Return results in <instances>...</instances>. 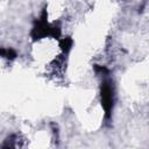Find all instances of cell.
<instances>
[{"label":"cell","mask_w":149,"mask_h":149,"mask_svg":"<svg viewBox=\"0 0 149 149\" xmlns=\"http://www.w3.org/2000/svg\"><path fill=\"white\" fill-rule=\"evenodd\" d=\"M101 102H102V107L105 109L106 116L108 118L111 114V109L113 106V91H112V86L109 83H104L102 88H101Z\"/></svg>","instance_id":"1"}]
</instances>
